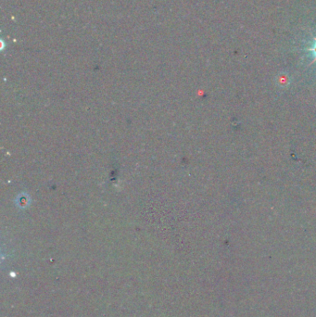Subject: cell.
I'll use <instances>...</instances> for the list:
<instances>
[{
	"instance_id": "6da1fadb",
	"label": "cell",
	"mask_w": 316,
	"mask_h": 317,
	"mask_svg": "<svg viewBox=\"0 0 316 317\" xmlns=\"http://www.w3.org/2000/svg\"><path fill=\"white\" fill-rule=\"evenodd\" d=\"M308 51L311 53L312 57L315 59V61L316 62V37L312 43V46L308 48Z\"/></svg>"
}]
</instances>
